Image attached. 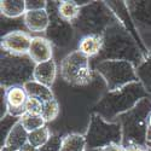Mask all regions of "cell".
Here are the masks:
<instances>
[{
  "label": "cell",
  "mask_w": 151,
  "mask_h": 151,
  "mask_svg": "<svg viewBox=\"0 0 151 151\" xmlns=\"http://www.w3.org/2000/svg\"><path fill=\"white\" fill-rule=\"evenodd\" d=\"M60 76L73 86L88 85L93 79L91 59L80 51H73L63 58L60 63Z\"/></svg>",
  "instance_id": "cell-8"
},
{
  "label": "cell",
  "mask_w": 151,
  "mask_h": 151,
  "mask_svg": "<svg viewBox=\"0 0 151 151\" xmlns=\"http://www.w3.org/2000/svg\"><path fill=\"white\" fill-rule=\"evenodd\" d=\"M103 47V35H85L78 44V51L90 59L97 57Z\"/></svg>",
  "instance_id": "cell-17"
},
{
  "label": "cell",
  "mask_w": 151,
  "mask_h": 151,
  "mask_svg": "<svg viewBox=\"0 0 151 151\" xmlns=\"http://www.w3.org/2000/svg\"><path fill=\"white\" fill-rule=\"evenodd\" d=\"M137 75L139 82L144 86V88L149 94H151V47L149 56L142 62V64L137 68Z\"/></svg>",
  "instance_id": "cell-23"
},
{
  "label": "cell",
  "mask_w": 151,
  "mask_h": 151,
  "mask_svg": "<svg viewBox=\"0 0 151 151\" xmlns=\"http://www.w3.org/2000/svg\"><path fill=\"white\" fill-rule=\"evenodd\" d=\"M131 14V17L137 28L151 29V1L139 0V1H126Z\"/></svg>",
  "instance_id": "cell-13"
},
{
  "label": "cell",
  "mask_w": 151,
  "mask_h": 151,
  "mask_svg": "<svg viewBox=\"0 0 151 151\" xmlns=\"http://www.w3.org/2000/svg\"><path fill=\"white\" fill-rule=\"evenodd\" d=\"M57 75V65L56 62L52 58L51 60H47L44 63H39L35 65L34 70V81L39 82L41 85H45L47 87H51L55 83Z\"/></svg>",
  "instance_id": "cell-16"
},
{
  "label": "cell",
  "mask_w": 151,
  "mask_h": 151,
  "mask_svg": "<svg viewBox=\"0 0 151 151\" xmlns=\"http://www.w3.org/2000/svg\"><path fill=\"white\" fill-rule=\"evenodd\" d=\"M28 56L33 59L35 64L51 60L53 56V45L52 42L42 36H35L32 39L30 48Z\"/></svg>",
  "instance_id": "cell-14"
},
{
  "label": "cell",
  "mask_w": 151,
  "mask_h": 151,
  "mask_svg": "<svg viewBox=\"0 0 151 151\" xmlns=\"http://www.w3.org/2000/svg\"><path fill=\"white\" fill-rule=\"evenodd\" d=\"M23 87L26 88V91H27L29 97L39 99L40 102H42V103L48 102V100H51V99H55L53 92H52V90L50 88V87H47L45 85H41L39 82L34 81V80L27 82Z\"/></svg>",
  "instance_id": "cell-19"
},
{
  "label": "cell",
  "mask_w": 151,
  "mask_h": 151,
  "mask_svg": "<svg viewBox=\"0 0 151 151\" xmlns=\"http://www.w3.org/2000/svg\"><path fill=\"white\" fill-rule=\"evenodd\" d=\"M106 3L110 6V9L114 11V14L116 15V17L120 21V23L126 28V30H128L132 34V36L135 39V41L138 42V45L140 46L144 56L147 57L149 56V52H150V48H146L145 44L143 42L139 33H138V28L135 27V24H134L132 17H131V14H129V11H128V7H127V4H126V1H106Z\"/></svg>",
  "instance_id": "cell-11"
},
{
  "label": "cell",
  "mask_w": 151,
  "mask_h": 151,
  "mask_svg": "<svg viewBox=\"0 0 151 151\" xmlns=\"http://www.w3.org/2000/svg\"><path fill=\"white\" fill-rule=\"evenodd\" d=\"M33 37L23 30H11L1 36V51L12 55H28Z\"/></svg>",
  "instance_id": "cell-10"
},
{
  "label": "cell",
  "mask_w": 151,
  "mask_h": 151,
  "mask_svg": "<svg viewBox=\"0 0 151 151\" xmlns=\"http://www.w3.org/2000/svg\"><path fill=\"white\" fill-rule=\"evenodd\" d=\"M86 138L79 133H70L63 138L60 151H86Z\"/></svg>",
  "instance_id": "cell-22"
},
{
  "label": "cell",
  "mask_w": 151,
  "mask_h": 151,
  "mask_svg": "<svg viewBox=\"0 0 151 151\" xmlns=\"http://www.w3.org/2000/svg\"><path fill=\"white\" fill-rule=\"evenodd\" d=\"M147 142H151V114L147 119Z\"/></svg>",
  "instance_id": "cell-34"
},
{
  "label": "cell",
  "mask_w": 151,
  "mask_h": 151,
  "mask_svg": "<svg viewBox=\"0 0 151 151\" xmlns=\"http://www.w3.org/2000/svg\"><path fill=\"white\" fill-rule=\"evenodd\" d=\"M86 151H100V150H88V149H87Z\"/></svg>",
  "instance_id": "cell-37"
},
{
  "label": "cell",
  "mask_w": 151,
  "mask_h": 151,
  "mask_svg": "<svg viewBox=\"0 0 151 151\" xmlns=\"http://www.w3.org/2000/svg\"><path fill=\"white\" fill-rule=\"evenodd\" d=\"M145 147H146V151H151V142H147Z\"/></svg>",
  "instance_id": "cell-35"
},
{
  "label": "cell",
  "mask_w": 151,
  "mask_h": 151,
  "mask_svg": "<svg viewBox=\"0 0 151 151\" xmlns=\"http://www.w3.org/2000/svg\"><path fill=\"white\" fill-rule=\"evenodd\" d=\"M19 151H39V149L35 147V146H33V145L29 144V143H27V144L24 145Z\"/></svg>",
  "instance_id": "cell-33"
},
{
  "label": "cell",
  "mask_w": 151,
  "mask_h": 151,
  "mask_svg": "<svg viewBox=\"0 0 151 151\" xmlns=\"http://www.w3.org/2000/svg\"><path fill=\"white\" fill-rule=\"evenodd\" d=\"M145 56L132 34L119 22L103 34V47L99 55L91 60L94 65L103 60H126L135 67L142 64Z\"/></svg>",
  "instance_id": "cell-1"
},
{
  "label": "cell",
  "mask_w": 151,
  "mask_h": 151,
  "mask_svg": "<svg viewBox=\"0 0 151 151\" xmlns=\"http://www.w3.org/2000/svg\"><path fill=\"white\" fill-rule=\"evenodd\" d=\"M0 151H16V150H12V149H9V147H1Z\"/></svg>",
  "instance_id": "cell-36"
},
{
  "label": "cell",
  "mask_w": 151,
  "mask_h": 151,
  "mask_svg": "<svg viewBox=\"0 0 151 151\" xmlns=\"http://www.w3.org/2000/svg\"><path fill=\"white\" fill-rule=\"evenodd\" d=\"M126 151H146V147L140 145H131L126 147Z\"/></svg>",
  "instance_id": "cell-32"
},
{
  "label": "cell",
  "mask_w": 151,
  "mask_h": 151,
  "mask_svg": "<svg viewBox=\"0 0 151 151\" xmlns=\"http://www.w3.org/2000/svg\"><path fill=\"white\" fill-rule=\"evenodd\" d=\"M42 105H44V103L40 102L39 99L29 97L26 103V112L27 114H32V115H41Z\"/></svg>",
  "instance_id": "cell-29"
},
{
  "label": "cell",
  "mask_w": 151,
  "mask_h": 151,
  "mask_svg": "<svg viewBox=\"0 0 151 151\" xmlns=\"http://www.w3.org/2000/svg\"><path fill=\"white\" fill-rule=\"evenodd\" d=\"M19 122L22 123L23 127L27 129L28 133L44 127L46 123V121L42 119L41 115H32V114H27V112L23 116H21Z\"/></svg>",
  "instance_id": "cell-25"
},
{
  "label": "cell",
  "mask_w": 151,
  "mask_h": 151,
  "mask_svg": "<svg viewBox=\"0 0 151 151\" xmlns=\"http://www.w3.org/2000/svg\"><path fill=\"white\" fill-rule=\"evenodd\" d=\"M28 135H29V133L27 132V129L24 128L22 126V123L18 121L14 126V128L11 129V132L9 133V135L6 138V142H5L3 147H9L12 150L19 151L28 143Z\"/></svg>",
  "instance_id": "cell-18"
},
{
  "label": "cell",
  "mask_w": 151,
  "mask_h": 151,
  "mask_svg": "<svg viewBox=\"0 0 151 151\" xmlns=\"http://www.w3.org/2000/svg\"><path fill=\"white\" fill-rule=\"evenodd\" d=\"M7 114L15 117H21L26 114V103L29 98L23 86H14L4 88Z\"/></svg>",
  "instance_id": "cell-12"
},
{
  "label": "cell",
  "mask_w": 151,
  "mask_h": 151,
  "mask_svg": "<svg viewBox=\"0 0 151 151\" xmlns=\"http://www.w3.org/2000/svg\"><path fill=\"white\" fill-rule=\"evenodd\" d=\"M58 1H47V12L50 16V24L45 32L46 39L57 47H67L74 37L75 29L73 23L67 22L58 15Z\"/></svg>",
  "instance_id": "cell-9"
},
{
  "label": "cell",
  "mask_w": 151,
  "mask_h": 151,
  "mask_svg": "<svg viewBox=\"0 0 151 151\" xmlns=\"http://www.w3.org/2000/svg\"><path fill=\"white\" fill-rule=\"evenodd\" d=\"M21 117H15L11 115H6L1 119V132H0V139H1V147L4 146L6 138L9 135V133L11 132V129L14 128V126L19 121Z\"/></svg>",
  "instance_id": "cell-27"
},
{
  "label": "cell",
  "mask_w": 151,
  "mask_h": 151,
  "mask_svg": "<svg viewBox=\"0 0 151 151\" xmlns=\"http://www.w3.org/2000/svg\"><path fill=\"white\" fill-rule=\"evenodd\" d=\"M51 133H50V129L48 127H46V126H44V127L39 128V129H35L33 132L29 133L28 135V143L32 144L33 146L35 147H41L44 144L47 143V140L51 138Z\"/></svg>",
  "instance_id": "cell-24"
},
{
  "label": "cell",
  "mask_w": 151,
  "mask_h": 151,
  "mask_svg": "<svg viewBox=\"0 0 151 151\" xmlns=\"http://www.w3.org/2000/svg\"><path fill=\"white\" fill-rule=\"evenodd\" d=\"M46 7H47L46 0H26V10L27 11L46 10Z\"/></svg>",
  "instance_id": "cell-30"
},
{
  "label": "cell",
  "mask_w": 151,
  "mask_h": 151,
  "mask_svg": "<svg viewBox=\"0 0 151 151\" xmlns=\"http://www.w3.org/2000/svg\"><path fill=\"white\" fill-rule=\"evenodd\" d=\"M59 114V104L56 99H51L48 102H45L42 105L41 116L46 122H51L57 119Z\"/></svg>",
  "instance_id": "cell-26"
},
{
  "label": "cell",
  "mask_w": 151,
  "mask_h": 151,
  "mask_svg": "<svg viewBox=\"0 0 151 151\" xmlns=\"http://www.w3.org/2000/svg\"><path fill=\"white\" fill-rule=\"evenodd\" d=\"M1 15L7 18H17L26 15V1L24 0H3L0 1Z\"/></svg>",
  "instance_id": "cell-20"
},
{
  "label": "cell",
  "mask_w": 151,
  "mask_h": 151,
  "mask_svg": "<svg viewBox=\"0 0 151 151\" xmlns=\"http://www.w3.org/2000/svg\"><path fill=\"white\" fill-rule=\"evenodd\" d=\"M80 6L75 3V0H62L57 4L58 15L67 22L73 23L80 14Z\"/></svg>",
  "instance_id": "cell-21"
},
{
  "label": "cell",
  "mask_w": 151,
  "mask_h": 151,
  "mask_svg": "<svg viewBox=\"0 0 151 151\" xmlns=\"http://www.w3.org/2000/svg\"><path fill=\"white\" fill-rule=\"evenodd\" d=\"M119 22L106 1H91L80 9V14L73 22V27L82 36L103 35L108 28Z\"/></svg>",
  "instance_id": "cell-4"
},
{
  "label": "cell",
  "mask_w": 151,
  "mask_h": 151,
  "mask_svg": "<svg viewBox=\"0 0 151 151\" xmlns=\"http://www.w3.org/2000/svg\"><path fill=\"white\" fill-rule=\"evenodd\" d=\"M100 151H126V147L122 144L121 145L114 144V145H109V146H105L103 149H100Z\"/></svg>",
  "instance_id": "cell-31"
},
{
  "label": "cell",
  "mask_w": 151,
  "mask_h": 151,
  "mask_svg": "<svg viewBox=\"0 0 151 151\" xmlns=\"http://www.w3.org/2000/svg\"><path fill=\"white\" fill-rule=\"evenodd\" d=\"M146 97H149V93L144 86L139 81L133 82L117 91H108L93 106V112L100 115L104 120L110 121L133 109L143 98Z\"/></svg>",
  "instance_id": "cell-2"
},
{
  "label": "cell",
  "mask_w": 151,
  "mask_h": 151,
  "mask_svg": "<svg viewBox=\"0 0 151 151\" xmlns=\"http://www.w3.org/2000/svg\"><path fill=\"white\" fill-rule=\"evenodd\" d=\"M0 65V85L3 88L14 86H24L34 80L35 63L28 55H12L1 51Z\"/></svg>",
  "instance_id": "cell-5"
},
{
  "label": "cell",
  "mask_w": 151,
  "mask_h": 151,
  "mask_svg": "<svg viewBox=\"0 0 151 151\" xmlns=\"http://www.w3.org/2000/svg\"><path fill=\"white\" fill-rule=\"evenodd\" d=\"M94 69L104 79L109 92L139 81L135 67L126 60H103L96 64Z\"/></svg>",
  "instance_id": "cell-7"
},
{
  "label": "cell",
  "mask_w": 151,
  "mask_h": 151,
  "mask_svg": "<svg viewBox=\"0 0 151 151\" xmlns=\"http://www.w3.org/2000/svg\"><path fill=\"white\" fill-rule=\"evenodd\" d=\"M151 114V98H143L133 109L121 114L117 122L122 128V145L145 146L147 143V119Z\"/></svg>",
  "instance_id": "cell-3"
},
{
  "label": "cell",
  "mask_w": 151,
  "mask_h": 151,
  "mask_svg": "<svg viewBox=\"0 0 151 151\" xmlns=\"http://www.w3.org/2000/svg\"><path fill=\"white\" fill-rule=\"evenodd\" d=\"M23 23L32 33H45L50 24V16L47 10L27 11L23 16Z\"/></svg>",
  "instance_id": "cell-15"
},
{
  "label": "cell",
  "mask_w": 151,
  "mask_h": 151,
  "mask_svg": "<svg viewBox=\"0 0 151 151\" xmlns=\"http://www.w3.org/2000/svg\"><path fill=\"white\" fill-rule=\"evenodd\" d=\"M88 150H100L109 145L122 144V128L119 122H109L92 112L90 124L85 134Z\"/></svg>",
  "instance_id": "cell-6"
},
{
  "label": "cell",
  "mask_w": 151,
  "mask_h": 151,
  "mask_svg": "<svg viewBox=\"0 0 151 151\" xmlns=\"http://www.w3.org/2000/svg\"><path fill=\"white\" fill-rule=\"evenodd\" d=\"M63 138L58 134H52L51 138L47 140L46 144H44L41 147H39V151H60Z\"/></svg>",
  "instance_id": "cell-28"
}]
</instances>
